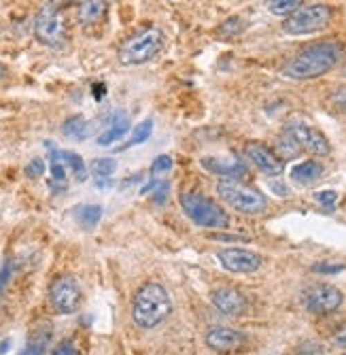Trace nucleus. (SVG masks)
<instances>
[{
  "mask_svg": "<svg viewBox=\"0 0 346 355\" xmlns=\"http://www.w3.org/2000/svg\"><path fill=\"white\" fill-rule=\"evenodd\" d=\"M342 58V45L336 41L319 43L304 49L298 53L293 60H289L282 69V75L295 79V81H306V79H317L325 73H329Z\"/></svg>",
  "mask_w": 346,
  "mask_h": 355,
  "instance_id": "1",
  "label": "nucleus"
},
{
  "mask_svg": "<svg viewBox=\"0 0 346 355\" xmlns=\"http://www.w3.org/2000/svg\"><path fill=\"white\" fill-rule=\"evenodd\" d=\"M172 313V300L162 283H145L132 300V319L140 330H153Z\"/></svg>",
  "mask_w": 346,
  "mask_h": 355,
  "instance_id": "2",
  "label": "nucleus"
},
{
  "mask_svg": "<svg viewBox=\"0 0 346 355\" xmlns=\"http://www.w3.org/2000/svg\"><path fill=\"white\" fill-rule=\"evenodd\" d=\"M179 202H181V209L185 211V215L196 225H200V228L219 230V228H228L230 225V217H228L226 209L221 205H217L215 200L206 198L200 191L181 193Z\"/></svg>",
  "mask_w": 346,
  "mask_h": 355,
  "instance_id": "3",
  "label": "nucleus"
},
{
  "mask_svg": "<svg viewBox=\"0 0 346 355\" xmlns=\"http://www.w3.org/2000/svg\"><path fill=\"white\" fill-rule=\"evenodd\" d=\"M164 47V32L157 28H147L136 32L134 37L125 39L119 47V62L123 67H138L149 60H153Z\"/></svg>",
  "mask_w": 346,
  "mask_h": 355,
  "instance_id": "4",
  "label": "nucleus"
},
{
  "mask_svg": "<svg viewBox=\"0 0 346 355\" xmlns=\"http://www.w3.org/2000/svg\"><path fill=\"white\" fill-rule=\"evenodd\" d=\"M217 193L224 202H228L234 211L244 215H260L268 209V200L262 191L248 187L236 179H221L217 185Z\"/></svg>",
  "mask_w": 346,
  "mask_h": 355,
  "instance_id": "5",
  "label": "nucleus"
},
{
  "mask_svg": "<svg viewBox=\"0 0 346 355\" xmlns=\"http://www.w3.org/2000/svg\"><path fill=\"white\" fill-rule=\"evenodd\" d=\"M35 37L39 43H43L45 47H64L66 41H69V28H66V21L62 17V13L51 7V5H45L37 17H35Z\"/></svg>",
  "mask_w": 346,
  "mask_h": 355,
  "instance_id": "6",
  "label": "nucleus"
},
{
  "mask_svg": "<svg viewBox=\"0 0 346 355\" xmlns=\"http://www.w3.org/2000/svg\"><path fill=\"white\" fill-rule=\"evenodd\" d=\"M331 7L327 5H302L295 13H291L282 28L289 35H310V32L323 30L329 21H331Z\"/></svg>",
  "mask_w": 346,
  "mask_h": 355,
  "instance_id": "7",
  "label": "nucleus"
},
{
  "mask_svg": "<svg viewBox=\"0 0 346 355\" xmlns=\"http://www.w3.org/2000/svg\"><path fill=\"white\" fill-rule=\"evenodd\" d=\"M49 302L62 315H73L81 304V287L75 277L62 275L49 285Z\"/></svg>",
  "mask_w": 346,
  "mask_h": 355,
  "instance_id": "8",
  "label": "nucleus"
},
{
  "mask_svg": "<svg viewBox=\"0 0 346 355\" xmlns=\"http://www.w3.org/2000/svg\"><path fill=\"white\" fill-rule=\"evenodd\" d=\"M342 304V292L334 285L317 283L304 292V306L312 315H329Z\"/></svg>",
  "mask_w": 346,
  "mask_h": 355,
  "instance_id": "9",
  "label": "nucleus"
},
{
  "mask_svg": "<svg viewBox=\"0 0 346 355\" xmlns=\"http://www.w3.org/2000/svg\"><path fill=\"white\" fill-rule=\"evenodd\" d=\"M221 266L230 272H238V275H248L262 268L264 257L251 249H242V247H226L217 253Z\"/></svg>",
  "mask_w": 346,
  "mask_h": 355,
  "instance_id": "10",
  "label": "nucleus"
},
{
  "mask_svg": "<svg viewBox=\"0 0 346 355\" xmlns=\"http://www.w3.org/2000/svg\"><path fill=\"white\" fill-rule=\"evenodd\" d=\"M285 132L300 145L302 151H308L312 155H329L331 145L327 141V137L317 130V128L306 125V123H289L285 128Z\"/></svg>",
  "mask_w": 346,
  "mask_h": 355,
  "instance_id": "11",
  "label": "nucleus"
},
{
  "mask_svg": "<svg viewBox=\"0 0 346 355\" xmlns=\"http://www.w3.org/2000/svg\"><path fill=\"white\" fill-rule=\"evenodd\" d=\"M244 153H246V157L251 159V162H253L268 177H278V175H282V171H285V162H282V159L276 155V151H272L264 143H257V141L246 143Z\"/></svg>",
  "mask_w": 346,
  "mask_h": 355,
  "instance_id": "12",
  "label": "nucleus"
},
{
  "mask_svg": "<svg viewBox=\"0 0 346 355\" xmlns=\"http://www.w3.org/2000/svg\"><path fill=\"white\" fill-rule=\"evenodd\" d=\"M204 340H206L208 349H212L217 353H234L244 347L246 336L242 332L226 328V326H215L206 332Z\"/></svg>",
  "mask_w": 346,
  "mask_h": 355,
  "instance_id": "13",
  "label": "nucleus"
},
{
  "mask_svg": "<svg viewBox=\"0 0 346 355\" xmlns=\"http://www.w3.org/2000/svg\"><path fill=\"white\" fill-rule=\"evenodd\" d=\"M210 302L228 317H240L246 311V298L232 287H221L215 289L210 294Z\"/></svg>",
  "mask_w": 346,
  "mask_h": 355,
  "instance_id": "14",
  "label": "nucleus"
},
{
  "mask_svg": "<svg viewBox=\"0 0 346 355\" xmlns=\"http://www.w3.org/2000/svg\"><path fill=\"white\" fill-rule=\"evenodd\" d=\"M202 166L210 173H217V175H224V177H238L244 173V166L242 162H238L236 157H204L202 159Z\"/></svg>",
  "mask_w": 346,
  "mask_h": 355,
  "instance_id": "15",
  "label": "nucleus"
},
{
  "mask_svg": "<svg viewBox=\"0 0 346 355\" xmlns=\"http://www.w3.org/2000/svg\"><path fill=\"white\" fill-rule=\"evenodd\" d=\"M104 15H107L104 0H83V3L79 5V11H77L79 24H83V26L98 24Z\"/></svg>",
  "mask_w": 346,
  "mask_h": 355,
  "instance_id": "16",
  "label": "nucleus"
},
{
  "mask_svg": "<svg viewBox=\"0 0 346 355\" xmlns=\"http://www.w3.org/2000/svg\"><path fill=\"white\" fill-rule=\"evenodd\" d=\"M128 130H130V121H128V117H125L123 113H115V115H113V123H111V125L107 128V130L98 137V145L109 147V145H113L115 141H119Z\"/></svg>",
  "mask_w": 346,
  "mask_h": 355,
  "instance_id": "17",
  "label": "nucleus"
},
{
  "mask_svg": "<svg viewBox=\"0 0 346 355\" xmlns=\"http://www.w3.org/2000/svg\"><path fill=\"white\" fill-rule=\"evenodd\" d=\"M321 175H323V166L319 162H314V159H308V162H300L291 171V179H295L302 185L314 183Z\"/></svg>",
  "mask_w": 346,
  "mask_h": 355,
  "instance_id": "18",
  "label": "nucleus"
},
{
  "mask_svg": "<svg viewBox=\"0 0 346 355\" xmlns=\"http://www.w3.org/2000/svg\"><path fill=\"white\" fill-rule=\"evenodd\" d=\"M62 135L69 137V139H75V141H83L91 135V123L81 115L71 117L62 123Z\"/></svg>",
  "mask_w": 346,
  "mask_h": 355,
  "instance_id": "19",
  "label": "nucleus"
},
{
  "mask_svg": "<svg viewBox=\"0 0 346 355\" xmlns=\"http://www.w3.org/2000/svg\"><path fill=\"white\" fill-rule=\"evenodd\" d=\"M49 340H51L49 328H41V330L33 332V336L28 338V343L24 347V351H19L17 355H43L47 345H49Z\"/></svg>",
  "mask_w": 346,
  "mask_h": 355,
  "instance_id": "20",
  "label": "nucleus"
},
{
  "mask_svg": "<svg viewBox=\"0 0 346 355\" xmlns=\"http://www.w3.org/2000/svg\"><path fill=\"white\" fill-rule=\"evenodd\" d=\"M75 217H77V221L83 225V228H93L98 221H100V217H102V207H98V205H81V207H77L75 209Z\"/></svg>",
  "mask_w": 346,
  "mask_h": 355,
  "instance_id": "21",
  "label": "nucleus"
},
{
  "mask_svg": "<svg viewBox=\"0 0 346 355\" xmlns=\"http://www.w3.org/2000/svg\"><path fill=\"white\" fill-rule=\"evenodd\" d=\"M60 157H62V162H64L77 181H85L87 179V168H85V162H83V157L75 151H60Z\"/></svg>",
  "mask_w": 346,
  "mask_h": 355,
  "instance_id": "22",
  "label": "nucleus"
},
{
  "mask_svg": "<svg viewBox=\"0 0 346 355\" xmlns=\"http://www.w3.org/2000/svg\"><path fill=\"white\" fill-rule=\"evenodd\" d=\"M276 155L282 159V162H285V159H293V157H298L300 155V145L287 135V132H282L280 137H278V141H276Z\"/></svg>",
  "mask_w": 346,
  "mask_h": 355,
  "instance_id": "23",
  "label": "nucleus"
},
{
  "mask_svg": "<svg viewBox=\"0 0 346 355\" xmlns=\"http://www.w3.org/2000/svg\"><path fill=\"white\" fill-rule=\"evenodd\" d=\"M302 7V0H268V9L272 15L278 17H289Z\"/></svg>",
  "mask_w": 346,
  "mask_h": 355,
  "instance_id": "24",
  "label": "nucleus"
},
{
  "mask_svg": "<svg viewBox=\"0 0 346 355\" xmlns=\"http://www.w3.org/2000/svg\"><path fill=\"white\" fill-rule=\"evenodd\" d=\"M242 30H244V21L240 17H230V19H226L221 26H219L217 37H221V39H234V37L240 35Z\"/></svg>",
  "mask_w": 346,
  "mask_h": 355,
  "instance_id": "25",
  "label": "nucleus"
},
{
  "mask_svg": "<svg viewBox=\"0 0 346 355\" xmlns=\"http://www.w3.org/2000/svg\"><path fill=\"white\" fill-rule=\"evenodd\" d=\"M117 171V162L113 157H98L91 162V173L96 177H111Z\"/></svg>",
  "mask_w": 346,
  "mask_h": 355,
  "instance_id": "26",
  "label": "nucleus"
},
{
  "mask_svg": "<svg viewBox=\"0 0 346 355\" xmlns=\"http://www.w3.org/2000/svg\"><path fill=\"white\" fill-rule=\"evenodd\" d=\"M151 132H153V121H151V119H145L143 123H138V125L134 128V132H132V137H130V141H128V145H125V147H132V145L145 143V141L151 137Z\"/></svg>",
  "mask_w": 346,
  "mask_h": 355,
  "instance_id": "27",
  "label": "nucleus"
},
{
  "mask_svg": "<svg viewBox=\"0 0 346 355\" xmlns=\"http://www.w3.org/2000/svg\"><path fill=\"white\" fill-rule=\"evenodd\" d=\"M49 355H81V349L75 338H66V340L57 343V347L51 349Z\"/></svg>",
  "mask_w": 346,
  "mask_h": 355,
  "instance_id": "28",
  "label": "nucleus"
},
{
  "mask_svg": "<svg viewBox=\"0 0 346 355\" xmlns=\"http://www.w3.org/2000/svg\"><path fill=\"white\" fill-rule=\"evenodd\" d=\"M172 168V157L170 155H160V157H155L153 159V164H151V173L157 177V175H164Z\"/></svg>",
  "mask_w": 346,
  "mask_h": 355,
  "instance_id": "29",
  "label": "nucleus"
},
{
  "mask_svg": "<svg viewBox=\"0 0 346 355\" xmlns=\"http://www.w3.org/2000/svg\"><path fill=\"white\" fill-rule=\"evenodd\" d=\"M314 198H317L319 205H323L325 209H334L336 200H338V193L334 189H323V191H317L314 193Z\"/></svg>",
  "mask_w": 346,
  "mask_h": 355,
  "instance_id": "30",
  "label": "nucleus"
},
{
  "mask_svg": "<svg viewBox=\"0 0 346 355\" xmlns=\"http://www.w3.org/2000/svg\"><path fill=\"white\" fill-rule=\"evenodd\" d=\"M43 173H45V162H43V159L37 157V159H33V162H28L26 177H30V179H41Z\"/></svg>",
  "mask_w": 346,
  "mask_h": 355,
  "instance_id": "31",
  "label": "nucleus"
},
{
  "mask_svg": "<svg viewBox=\"0 0 346 355\" xmlns=\"http://www.w3.org/2000/svg\"><path fill=\"white\" fill-rule=\"evenodd\" d=\"M298 355H325V351H323V347L319 343L308 340V343L298 347Z\"/></svg>",
  "mask_w": 346,
  "mask_h": 355,
  "instance_id": "32",
  "label": "nucleus"
},
{
  "mask_svg": "<svg viewBox=\"0 0 346 355\" xmlns=\"http://www.w3.org/2000/svg\"><path fill=\"white\" fill-rule=\"evenodd\" d=\"M331 105L338 109V113L346 115V87H340L338 92L331 94Z\"/></svg>",
  "mask_w": 346,
  "mask_h": 355,
  "instance_id": "33",
  "label": "nucleus"
},
{
  "mask_svg": "<svg viewBox=\"0 0 346 355\" xmlns=\"http://www.w3.org/2000/svg\"><path fill=\"white\" fill-rule=\"evenodd\" d=\"M11 279V266H3L0 268V300H3V294H5V289H7V283Z\"/></svg>",
  "mask_w": 346,
  "mask_h": 355,
  "instance_id": "34",
  "label": "nucleus"
},
{
  "mask_svg": "<svg viewBox=\"0 0 346 355\" xmlns=\"http://www.w3.org/2000/svg\"><path fill=\"white\" fill-rule=\"evenodd\" d=\"M312 270H314V272H327V275H331V272L344 270V266H342V264H336V266H329V264H314Z\"/></svg>",
  "mask_w": 346,
  "mask_h": 355,
  "instance_id": "35",
  "label": "nucleus"
},
{
  "mask_svg": "<svg viewBox=\"0 0 346 355\" xmlns=\"http://www.w3.org/2000/svg\"><path fill=\"white\" fill-rule=\"evenodd\" d=\"M331 343H334V347H338V349H346V326L340 328V330L334 334Z\"/></svg>",
  "mask_w": 346,
  "mask_h": 355,
  "instance_id": "36",
  "label": "nucleus"
},
{
  "mask_svg": "<svg viewBox=\"0 0 346 355\" xmlns=\"http://www.w3.org/2000/svg\"><path fill=\"white\" fill-rule=\"evenodd\" d=\"M83 3V0H51V7H55V9H66V7H71V5H81Z\"/></svg>",
  "mask_w": 346,
  "mask_h": 355,
  "instance_id": "37",
  "label": "nucleus"
},
{
  "mask_svg": "<svg viewBox=\"0 0 346 355\" xmlns=\"http://www.w3.org/2000/svg\"><path fill=\"white\" fill-rule=\"evenodd\" d=\"M166 191H168V187H164V185H162V187H160V191H157V193H155V196H157L155 200H157V202H162V200H166Z\"/></svg>",
  "mask_w": 346,
  "mask_h": 355,
  "instance_id": "38",
  "label": "nucleus"
},
{
  "mask_svg": "<svg viewBox=\"0 0 346 355\" xmlns=\"http://www.w3.org/2000/svg\"><path fill=\"white\" fill-rule=\"evenodd\" d=\"M7 75V67H5V64L3 62H0V79H3Z\"/></svg>",
  "mask_w": 346,
  "mask_h": 355,
  "instance_id": "39",
  "label": "nucleus"
},
{
  "mask_svg": "<svg viewBox=\"0 0 346 355\" xmlns=\"http://www.w3.org/2000/svg\"><path fill=\"white\" fill-rule=\"evenodd\" d=\"M344 75H346V67H344Z\"/></svg>",
  "mask_w": 346,
  "mask_h": 355,
  "instance_id": "40",
  "label": "nucleus"
}]
</instances>
